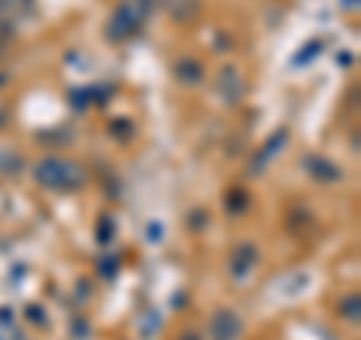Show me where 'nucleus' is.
<instances>
[{"label":"nucleus","instance_id":"2","mask_svg":"<svg viewBox=\"0 0 361 340\" xmlns=\"http://www.w3.org/2000/svg\"><path fill=\"white\" fill-rule=\"evenodd\" d=\"M184 340H196V334H187V337H184Z\"/></svg>","mask_w":361,"mask_h":340},{"label":"nucleus","instance_id":"1","mask_svg":"<svg viewBox=\"0 0 361 340\" xmlns=\"http://www.w3.org/2000/svg\"><path fill=\"white\" fill-rule=\"evenodd\" d=\"M241 337V322L232 310H220L211 322V340H238Z\"/></svg>","mask_w":361,"mask_h":340}]
</instances>
